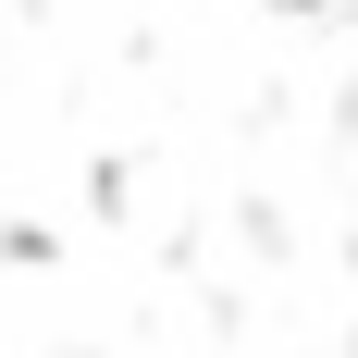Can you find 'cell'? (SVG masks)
Returning a JSON list of instances; mask_svg holds the SVG:
<instances>
[{
	"label": "cell",
	"instance_id": "6da1fadb",
	"mask_svg": "<svg viewBox=\"0 0 358 358\" xmlns=\"http://www.w3.org/2000/svg\"><path fill=\"white\" fill-rule=\"evenodd\" d=\"M272 13H309V0H272Z\"/></svg>",
	"mask_w": 358,
	"mask_h": 358
}]
</instances>
